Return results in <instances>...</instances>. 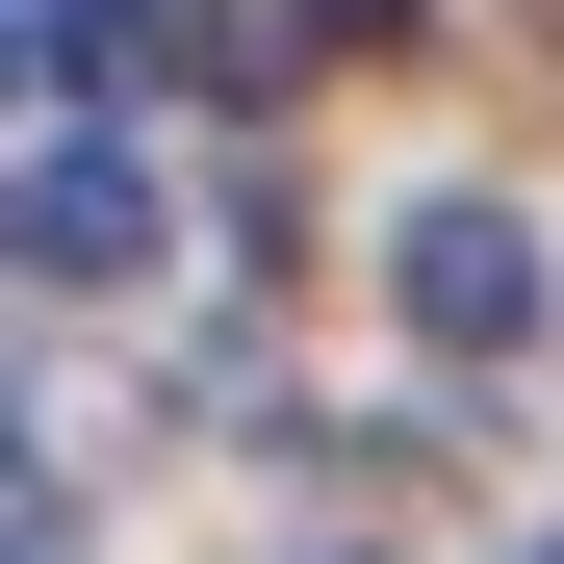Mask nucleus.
Segmentation results:
<instances>
[{
	"label": "nucleus",
	"instance_id": "obj_1",
	"mask_svg": "<svg viewBox=\"0 0 564 564\" xmlns=\"http://www.w3.org/2000/svg\"><path fill=\"white\" fill-rule=\"evenodd\" d=\"M386 308H411V359H462V386H488V359L564 334V257H539L513 206H462V180H436V206L386 231Z\"/></svg>",
	"mask_w": 564,
	"mask_h": 564
},
{
	"label": "nucleus",
	"instance_id": "obj_2",
	"mask_svg": "<svg viewBox=\"0 0 564 564\" xmlns=\"http://www.w3.org/2000/svg\"><path fill=\"white\" fill-rule=\"evenodd\" d=\"M154 257V154H104V104H52V154H26V282L77 308V282H129Z\"/></svg>",
	"mask_w": 564,
	"mask_h": 564
},
{
	"label": "nucleus",
	"instance_id": "obj_3",
	"mask_svg": "<svg viewBox=\"0 0 564 564\" xmlns=\"http://www.w3.org/2000/svg\"><path fill=\"white\" fill-rule=\"evenodd\" d=\"M154 52H180V0H26V104H104Z\"/></svg>",
	"mask_w": 564,
	"mask_h": 564
},
{
	"label": "nucleus",
	"instance_id": "obj_4",
	"mask_svg": "<svg viewBox=\"0 0 564 564\" xmlns=\"http://www.w3.org/2000/svg\"><path fill=\"white\" fill-rule=\"evenodd\" d=\"M308 26H334V52H411V0H308Z\"/></svg>",
	"mask_w": 564,
	"mask_h": 564
},
{
	"label": "nucleus",
	"instance_id": "obj_5",
	"mask_svg": "<svg viewBox=\"0 0 564 564\" xmlns=\"http://www.w3.org/2000/svg\"><path fill=\"white\" fill-rule=\"evenodd\" d=\"M282 564H359V539H282Z\"/></svg>",
	"mask_w": 564,
	"mask_h": 564
},
{
	"label": "nucleus",
	"instance_id": "obj_6",
	"mask_svg": "<svg viewBox=\"0 0 564 564\" xmlns=\"http://www.w3.org/2000/svg\"><path fill=\"white\" fill-rule=\"evenodd\" d=\"M539 564H564V539H539Z\"/></svg>",
	"mask_w": 564,
	"mask_h": 564
}]
</instances>
